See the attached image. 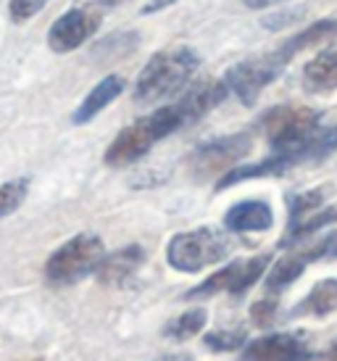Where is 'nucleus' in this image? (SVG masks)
Returning a JSON list of instances; mask_svg holds the SVG:
<instances>
[{
    "mask_svg": "<svg viewBox=\"0 0 337 361\" xmlns=\"http://www.w3.org/2000/svg\"><path fill=\"white\" fill-rule=\"evenodd\" d=\"M288 61L282 59L277 51L266 53V56H256V59L240 61L232 69L227 71L229 92L238 98L243 106H253L258 101V95L264 92V87H269L271 82L277 80L279 74L285 71Z\"/></svg>",
    "mask_w": 337,
    "mask_h": 361,
    "instance_id": "423d86ee",
    "label": "nucleus"
},
{
    "mask_svg": "<svg viewBox=\"0 0 337 361\" xmlns=\"http://www.w3.org/2000/svg\"><path fill=\"white\" fill-rule=\"evenodd\" d=\"M206 322H209V314L206 309H190L185 314H179L177 319H171L166 324V330L164 335L171 338V341H190V338H195L203 327H206Z\"/></svg>",
    "mask_w": 337,
    "mask_h": 361,
    "instance_id": "4be33fe9",
    "label": "nucleus"
},
{
    "mask_svg": "<svg viewBox=\"0 0 337 361\" xmlns=\"http://www.w3.org/2000/svg\"><path fill=\"white\" fill-rule=\"evenodd\" d=\"M100 16L90 8H71L48 30V45L56 53H71L98 32Z\"/></svg>",
    "mask_w": 337,
    "mask_h": 361,
    "instance_id": "1a4fd4ad",
    "label": "nucleus"
},
{
    "mask_svg": "<svg viewBox=\"0 0 337 361\" xmlns=\"http://www.w3.org/2000/svg\"><path fill=\"white\" fill-rule=\"evenodd\" d=\"M30 192V180H11L0 185V219L19 209Z\"/></svg>",
    "mask_w": 337,
    "mask_h": 361,
    "instance_id": "5701e85b",
    "label": "nucleus"
},
{
    "mask_svg": "<svg viewBox=\"0 0 337 361\" xmlns=\"http://www.w3.org/2000/svg\"><path fill=\"white\" fill-rule=\"evenodd\" d=\"M48 0H11L8 13L13 21H27L32 16H37L42 8H45Z\"/></svg>",
    "mask_w": 337,
    "mask_h": 361,
    "instance_id": "393cba45",
    "label": "nucleus"
},
{
    "mask_svg": "<svg viewBox=\"0 0 337 361\" xmlns=\"http://www.w3.org/2000/svg\"><path fill=\"white\" fill-rule=\"evenodd\" d=\"M335 221H337V206L319 209L317 214H311V216H306V219H300L298 224H290L288 232L282 235L279 245H282V248H290V245H295V243L308 240L311 235H317L319 230H324V227L335 224Z\"/></svg>",
    "mask_w": 337,
    "mask_h": 361,
    "instance_id": "aec40b11",
    "label": "nucleus"
},
{
    "mask_svg": "<svg viewBox=\"0 0 337 361\" xmlns=\"http://www.w3.org/2000/svg\"><path fill=\"white\" fill-rule=\"evenodd\" d=\"M329 135H332V142L337 145V124H335V127H329Z\"/></svg>",
    "mask_w": 337,
    "mask_h": 361,
    "instance_id": "c756f323",
    "label": "nucleus"
},
{
    "mask_svg": "<svg viewBox=\"0 0 337 361\" xmlns=\"http://www.w3.org/2000/svg\"><path fill=\"white\" fill-rule=\"evenodd\" d=\"M311 351L303 335L298 332H271L245 345L243 361H308Z\"/></svg>",
    "mask_w": 337,
    "mask_h": 361,
    "instance_id": "9d476101",
    "label": "nucleus"
},
{
    "mask_svg": "<svg viewBox=\"0 0 337 361\" xmlns=\"http://www.w3.org/2000/svg\"><path fill=\"white\" fill-rule=\"evenodd\" d=\"M335 311H337V280L329 277V280H319L306 298L290 311V317H327V314H335Z\"/></svg>",
    "mask_w": 337,
    "mask_h": 361,
    "instance_id": "6ab92c4d",
    "label": "nucleus"
},
{
    "mask_svg": "<svg viewBox=\"0 0 337 361\" xmlns=\"http://www.w3.org/2000/svg\"><path fill=\"white\" fill-rule=\"evenodd\" d=\"M232 251V240L227 232L216 227H198V230L179 232L166 245V261L171 269L192 274L224 261Z\"/></svg>",
    "mask_w": 337,
    "mask_h": 361,
    "instance_id": "20e7f679",
    "label": "nucleus"
},
{
    "mask_svg": "<svg viewBox=\"0 0 337 361\" xmlns=\"http://www.w3.org/2000/svg\"><path fill=\"white\" fill-rule=\"evenodd\" d=\"M303 87L308 92H335L337 90V45L321 51L303 66Z\"/></svg>",
    "mask_w": 337,
    "mask_h": 361,
    "instance_id": "dca6fc26",
    "label": "nucleus"
},
{
    "mask_svg": "<svg viewBox=\"0 0 337 361\" xmlns=\"http://www.w3.org/2000/svg\"><path fill=\"white\" fill-rule=\"evenodd\" d=\"M274 314H277V298H261L258 303H253L250 319L256 322L258 327H266V324H271Z\"/></svg>",
    "mask_w": 337,
    "mask_h": 361,
    "instance_id": "a878e982",
    "label": "nucleus"
},
{
    "mask_svg": "<svg viewBox=\"0 0 337 361\" xmlns=\"http://www.w3.org/2000/svg\"><path fill=\"white\" fill-rule=\"evenodd\" d=\"M319 259H327V243H324V238L306 245V248H300V251L288 253L285 259H279L277 264L271 267V271L266 274V290L279 293V290H285V288H290V285L306 271L308 264H314V261H319Z\"/></svg>",
    "mask_w": 337,
    "mask_h": 361,
    "instance_id": "f8f14e48",
    "label": "nucleus"
},
{
    "mask_svg": "<svg viewBox=\"0 0 337 361\" xmlns=\"http://www.w3.org/2000/svg\"><path fill=\"white\" fill-rule=\"evenodd\" d=\"M271 256L261 253L253 256L248 261H232L224 269H219L216 274H211L206 282H200L198 288H192L188 293V298H209L216 293H232V295H243L245 290H250L266 271Z\"/></svg>",
    "mask_w": 337,
    "mask_h": 361,
    "instance_id": "6e6552de",
    "label": "nucleus"
},
{
    "mask_svg": "<svg viewBox=\"0 0 337 361\" xmlns=\"http://www.w3.org/2000/svg\"><path fill=\"white\" fill-rule=\"evenodd\" d=\"M274 224V211L266 201L235 203L224 214V227L229 232H266Z\"/></svg>",
    "mask_w": 337,
    "mask_h": 361,
    "instance_id": "ddd939ff",
    "label": "nucleus"
},
{
    "mask_svg": "<svg viewBox=\"0 0 337 361\" xmlns=\"http://www.w3.org/2000/svg\"><path fill=\"white\" fill-rule=\"evenodd\" d=\"M248 8H269V6H277L282 0H243Z\"/></svg>",
    "mask_w": 337,
    "mask_h": 361,
    "instance_id": "bb28decb",
    "label": "nucleus"
},
{
    "mask_svg": "<svg viewBox=\"0 0 337 361\" xmlns=\"http://www.w3.org/2000/svg\"><path fill=\"white\" fill-rule=\"evenodd\" d=\"M271 153L285 156L298 166L303 161H319L329 156L337 145L332 142L329 127H321V114L308 106H279L261 119Z\"/></svg>",
    "mask_w": 337,
    "mask_h": 361,
    "instance_id": "f257e3e1",
    "label": "nucleus"
},
{
    "mask_svg": "<svg viewBox=\"0 0 337 361\" xmlns=\"http://www.w3.org/2000/svg\"><path fill=\"white\" fill-rule=\"evenodd\" d=\"M100 3H106V6H116V3H124V0H100Z\"/></svg>",
    "mask_w": 337,
    "mask_h": 361,
    "instance_id": "7c9ffc66",
    "label": "nucleus"
},
{
    "mask_svg": "<svg viewBox=\"0 0 337 361\" xmlns=\"http://www.w3.org/2000/svg\"><path fill=\"white\" fill-rule=\"evenodd\" d=\"M327 361H337V341L329 345V351H327Z\"/></svg>",
    "mask_w": 337,
    "mask_h": 361,
    "instance_id": "cd10ccee",
    "label": "nucleus"
},
{
    "mask_svg": "<svg viewBox=\"0 0 337 361\" xmlns=\"http://www.w3.org/2000/svg\"><path fill=\"white\" fill-rule=\"evenodd\" d=\"M106 256V245L98 235L92 232H82L66 240L61 248L50 253L48 264H45V277L53 285H71L80 282L87 274H95L100 261Z\"/></svg>",
    "mask_w": 337,
    "mask_h": 361,
    "instance_id": "39448f33",
    "label": "nucleus"
},
{
    "mask_svg": "<svg viewBox=\"0 0 337 361\" xmlns=\"http://www.w3.org/2000/svg\"><path fill=\"white\" fill-rule=\"evenodd\" d=\"M203 343L211 351H238L248 343V332L243 327L240 330H214L203 338Z\"/></svg>",
    "mask_w": 337,
    "mask_h": 361,
    "instance_id": "b1692460",
    "label": "nucleus"
},
{
    "mask_svg": "<svg viewBox=\"0 0 337 361\" xmlns=\"http://www.w3.org/2000/svg\"><path fill=\"white\" fill-rule=\"evenodd\" d=\"M227 82L224 80H200L195 85H190L188 90L179 95L177 109L185 119V127L188 124H195L198 119H203L209 111H214L219 103L227 98Z\"/></svg>",
    "mask_w": 337,
    "mask_h": 361,
    "instance_id": "9b49d317",
    "label": "nucleus"
},
{
    "mask_svg": "<svg viewBox=\"0 0 337 361\" xmlns=\"http://www.w3.org/2000/svg\"><path fill=\"white\" fill-rule=\"evenodd\" d=\"M159 361H190V356L188 353H182V356H164V359H159Z\"/></svg>",
    "mask_w": 337,
    "mask_h": 361,
    "instance_id": "c85d7f7f",
    "label": "nucleus"
},
{
    "mask_svg": "<svg viewBox=\"0 0 337 361\" xmlns=\"http://www.w3.org/2000/svg\"><path fill=\"white\" fill-rule=\"evenodd\" d=\"M332 37H337V19H321V21H314L311 27H306L303 32H298V35H293V37H288V40L282 42L277 48V53L282 56V59L293 61L300 51H306V48H311V45H317V42H324V40H332Z\"/></svg>",
    "mask_w": 337,
    "mask_h": 361,
    "instance_id": "a211bd4d",
    "label": "nucleus"
},
{
    "mask_svg": "<svg viewBox=\"0 0 337 361\" xmlns=\"http://www.w3.org/2000/svg\"><path fill=\"white\" fill-rule=\"evenodd\" d=\"M124 87H127V82H124V77H119V74H111L106 80H100L98 85L87 92V98L80 103V109L74 111L71 121H74V124H87V121H92L106 106H111V103L119 98L121 92H124Z\"/></svg>",
    "mask_w": 337,
    "mask_h": 361,
    "instance_id": "2eb2a0df",
    "label": "nucleus"
},
{
    "mask_svg": "<svg viewBox=\"0 0 337 361\" xmlns=\"http://www.w3.org/2000/svg\"><path fill=\"white\" fill-rule=\"evenodd\" d=\"M329 188H314V190H303V192H290L288 195V211H290V224H298L300 219H306L311 214H317L329 198Z\"/></svg>",
    "mask_w": 337,
    "mask_h": 361,
    "instance_id": "412c9836",
    "label": "nucleus"
},
{
    "mask_svg": "<svg viewBox=\"0 0 337 361\" xmlns=\"http://www.w3.org/2000/svg\"><path fill=\"white\" fill-rule=\"evenodd\" d=\"M253 148V137L248 132H238V135H224L216 140L200 142L198 148L190 156V166L195 171V177L206 180L214 174H227L232 166H238Z\"/></svg>",
    "mask_w": 337,
    "mask_h": 361,
    "instance_id": "0eeeda50",
    "label": "nucleus"
},
{
    "mask_svg": "<svg viewBox=\"0 0 337 361\" xmlns=\"http://www.w3.org/2000/svg\"><path fill=\"white\" fill-rule=\"evenodd\" d=\"M142 261H145V251L140 245H127L121 251L103 256L100 267L95 269V277L100 285H121L142 267Z\"/></svg>",
    "mask_w": 337,
    "mask_h": 361,
    "instance_id": "4468645a",
    "label": "nucleus"
},
{
    "mask_svg": "<svg viewBox=\"0 0 337 361\" xmlns=\"http://www.w3.org/2000/svg\"><path fill=\"white\" fill-rule=\"evenodd\" d=\"M182 127H185V119H182V114H179L177 103L164 106V109L153 111L145 119L135 121L127 130H121L119 135L114 137V142L109 145L103 161H106L109 166H129V164H135V161L142 159L159 140L168 137L171 132L182 130Z\"/></svg>",
    "mask_w": 337,
    "mask_h": 361,
    "instance_id": "7ed1b4c3",
    "label": "nucleus"
},
{
    "mask_svg": "<svg viewBox=\"0 0 337 361\" xmlns=\"http://www.w3.org/2000/svg\"><path fill=\"white\" fill-rule=\"evenodd\" d=\"M200 66V56L188 45H174L156 53L140 71L135 85V101L137 103H159L177 95L190 77Z\"/></svg>",
    "mask_w": 337,
    "mask_h": 361,
    "instance_id": "f03ea898",
    "label": "nucleus"
},
{
    "mask_svg": "<svg viewBox=\"0 0 337 361\" xmlns=\"http://www.w3.org/2000/svg\"><path fill=\"white\" fill-rule=\"evenodd\" d=\"M288 169H293V164H290L285 156L271 153L269 159L258 161V164H238V166H232V169L219 180L216 190H227V188L238 185V182L258 180V177H277V174H285Z\"/></svg>",
    "mask_w": 337,
    "mask_h": 361,
    "instance_id": "f3484780",
    "label": "nucleus"
}]
</instances>
